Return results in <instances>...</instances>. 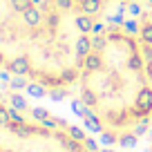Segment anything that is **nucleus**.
<instances>
[{"mask_svg":"<svg viewBox=\"0 0 152 152\" xmlns=\"http://www.w3.org/2000/svg\"><path fill=\"white\" fill-rule=\"evenodd\" d=\"M152 112V90L150 87H141L137 94V103H134V116L137 119H145Z\"/></svg>","mask_w":152,"mask_h":152,"instance_id":"obj_1","label":"nucleus"},{"mask_svg":"<svg viewBox=\"0 0 152 152\" xmlns=\"http://www.w3.org/2000/svg\"><path fill=\"white\" fill-rule=\"evenodd\" d=\"M7 69L14 76H27L29 72H31V65H29L27 56H16V58H11V61L7 63Z\"/></svg>","mask_w":152,"mask_h":152,"instance_id":"obj_2","label":"nucleus"},{"mask_svg":"<svg viewBox=\"0 0 152 152\" xmlns=\"http://www.w3.org/2000/svg\"><path fill=\"white\" fill-rule=\"evenodd\" d=\"M23 20H25L27 27L36 29V27H40V23H43V11L38 9L36 5H29L27 9L23 11Z\"/></svg>","mask_w":152,"mask_h":152,"instance_id":"obj_3","label":"nucleus"},{"mask_svg":"<svg viewBox=\"0 0 152 152\" xmlns=\"http://www.w3.org/2000/svg\"><path fill=\"white\" fill-rule=\"evenodd\" d=\"M101 67H103V58H101V54L99 52H92V54H87L85 58H83V69L90 74V72H99Z\"/></svg>","mask_w":152,"mask_h":152,"instance_id":"obj_4","label":"nucleus"},{"mask_svg":"<svg viewBox=\"0 0 152 152\" xmlns=\"http://www.w3.org/2000/svg\"><path fill=\"white\" fill-rule=\"evenodd\" d=\"M94 52V47H92V38L87 36V34H81V38H78V40H76V56L81 58H85L87 54H92Z\"/></svg>","mask_w":152,"mask_h":152,"instance_id":"obj_5","label":"nucleus"},{"mask_svg":"<svg viewBox=\"0 0 152 152\" xmlns=\"http://www.w3.org/2000/svg\"><path fill=\"white\" fill-rule=\"evenodd\" d=\"M7 128H9V132L11 134H16V137H20V139H29V137H34V134L38 132L36 128H31V125H27V123H9L7 125Z\"/></svg>","mask_w":152,"mask_h":152,"instance_id":"obj_6","label":"nucleus"},{"mask_svg":"<svg viewBox=\"0 0 152 152\" xmlns=\"http://www.w3.org/2000/svg\"><path fill=\"white\" fill-rule=\"evenodd\" d=\"M101 7H103V0H83V2H81V11L87 14V16L99 14Z\"/></svg>","mask_w":152,"mask_h":152,"instance_id":"obj_7","label":"nucleus"},{"mask_svg":"<svg viewBox=\"0 0 152 152\" xmlns=\"http://www.w3.org/2000/svg\"><path fill=\"white\" fill-rule=\"evenodd\" d=\"M128 67H130L132 72H141V69H145V58H143L139 52L130 54V58H128Z\"/></svg>","mask_w":152,"mask_h":152,"instance_id":"obj_8","label":"nucleus"},{"mask_svg":"<svg viewBox=\"0 0 152 152\" xmlns=\"http://www.w3.org/2000/svg\"><path fill=\"white\" fill-rule=\"evenodd\" d=\"M83 121H85V130H90V132H94V134H101V132H103V125H101V121L94 116V112H90Z\"/></svg>","mask_w":152,"mask_h":152,"instance_id":"obj_9","label":"nucleus"},{"mask_svg":"<svg viewBox=\"0 0 152 152\" xmlns=\"http://www.w3.org/2000/svg\"><path fill=\"white\" fill-rule=\"evenodd\" d=\"M76 27H78L81 34H90L92 29H94V23H92V18L87 14H81L78 18H76Z\"/></svg>","mask_w":152,"mask_h":152,"instance_id":"obj_10","label":"nucleus"},{"mask_svg":"<svg viewBox=\"0 0 152 152\" xmlns=\"http://www.w3.org/2000/svg\"><path fill=\"white\" fill-rule=\"evenodd\" d=\"M107 121L112 125H123L125 121H128V114H125V110H110L107 112Z\"/></svg>","mask_w":152,"mask_h":152,"instance_id":"obj_11","label":"nucleus"},{"mask_svg":"<svg viewBox=\"0 0 152 152\" xmlns=\"http://www.w3.org/2000/svg\"><path fill=\"white\" fill-rule=\"evenodd\" d=\"M137 141H139V137L134 132H128V134H121V137H119V145L121 148H134Z\"/></svg>","mask_w":152,"mask_h":152,"instance_id":"obj_12","label":"nucleus"},{"mask_svg":"<svg viewBox=\"0 0 152 152\" xmlns=\"http://www.w3.org/2000/svg\"><path fill=\"white\" fill-rule=\"evenodd\" d=\"M67 137L81 143V141H85V139H87V134L83 132V128H78V125H69V128H67Z\"/></svg>","mask_w":152,"mask_h":152,"instance_id":"obj_13","label":"nucleus"},{"mask_svg":"<svg viewBox=\"0 0 152 152\" xmlns=\"http://www.w3.org/2000/svg\"><path fill=\"white\" fill-rule=\"evenodd\" d=\"M27 92L34 96V99H43V96L47 94L45 85H40V83H29V85H27Z\"/></svg>","mask_w":152,"mask_h":152,"instance_id":"obj_14","label":"nucleus"},{"mask_svg":"<svg viewBox=\"0 0 152 152\" xmlns=\"http://www.w3.org/2000/svg\"><path fill=\"white\" fill-rule=\"evenodd\" d=\"M72 110H74V114L81 116V119H85L87 114H90V107H87L83 101H72Z\"/></svg>","mask_w":152,"mask_h":152,"instance_id":"obj_15","label":"nucleus"},{"mask_svg":"<svg viewBox=\"0 0 152 152\" xmlns=\"http://www.w3.org/2000/svg\"><path fill=\"white\" fill-rule=\"evenodd\" d=\"M139 36H141V43L143 45H152V23L143 25L141 31H139Z\"/></svg>","mask_w":152,"mask_h":152,"instance_id":"obj_16","label":"nucleus"},{"mask_svg":"<svg viewBox=\"0 0 152 152\" xmlns=\"http://www.w3.org/2000/svg\"><path fill=\"white\" fill-rule=\"evenodd\" d=\"M92 47H94V52H103L105 47H107V38H103V36H94L92 38Z\"/></svg>","mask_w":152,"mask_h":152,"instance_id":"obj_17","label":"nucleus"},{"mask_svg":"<svg viewBox=\"0 0 152 152\" xmlns=\"http://www.w3.org/2000/svg\"><path fill=\"white\" fill-rule=\"evenodd\" d=\"M81 101L87 105V107H94V105H96V94L92 90H85V92H83V96H81Z\"/></svg>","mask_w":152,"mask_h":152,"instance_id":"obj_18","label":"nucleus"},{"mask_svg":"<svg viewBox=\"0 0 152 152\" xmlns=\"http://www.w3.org/2000/svg\"><path fill=\"white\" fill-rule=\"evenodd\" d=\"M9 85H11V90H27V85H29V83L25 81L23 76H14V78L9 81Z\"/></svg>","mask_w":152,"mask_h":152,"instance_id":"obj_19","label":"nucleus"},{"mask_svg":"<svg viewBox=\"0 0 152 152\" xmlns=\"http://www.w3.org/2000/svg\"><path fill=\"white\" fill-rule=\"evenodd\" d=\"M61 81H63V83H74V81H76V69H74V67L63 69V72H61Z\"/></svg>","mask_w":152,"mask_h":152,"instance_id":"obj_20","label":"nucleus"},{"mask_svg":"<svg viewBox=\"0 0 152 152\" xmlns=\"http://www.w3.org/2000/svg\"><path fill=\"white\" fill-rule=\"evenodd\" d=\"M11 107H16V110H25V107H27V101H25L20 94H11Z\"/></svg>","mask_w":152,"mask_h":152,"instance_id":"obj_21","label":"nucleus"},{"mask_svg":"<svg viewBox=\"0 0 152 152\" xmlns=\"http://www.w3.org/2000/svg\"><path fill=\"white\" fill-rule=\"evenodd\" d=\"M31 116H34L36 121H40V123H43V121L49 116V112H47L45 107H34V110H31Z\"/></svg>","mask_w":152,"mask_h":152,"instance_id":"obj_22","label":"nucleus"},{"mask_svg":"<svg viewBox=\"0 0 152 152\" xmlns=\"http://www.w3.org/2000/svg\"><path fill=\"white\" fill-rule=\"evenodd\" d=\"M9 2H11V7H14L16 11H20V14H23L29 5H31V0H9Z\"/></svg>","mask_w":152,"mask_h":152,"instance_id":"obj_23","label":"nucleus"},{"mask_svg":"<svg viewBox=\"0 0 152 152\" xmlns=\"http://www.w3.org/2000/svg\"><path fill=\"white\" fill-rule=\"evenodd\" d=\"M54 5H56L58 11H69L74 7V0H54Z\"/></svg>","mask_w":152,"mask_h":152,"instance_id":"obj_24","label":"nucleus"},{"mask_svg":"<svg viewBox=\"0 0 152 152\" xmlns=\"http://www.w3.org/2000/svg\"><path fill=\"white\" fill-rule=\"evenodd\" d=\"M7 112H9V121H11V123H16V125H18V123H25V121H23V116H20V110L9 107Z\"/></svg>","mask_w":152,"mask_h":152,"instance_id":"obj_25","label":"nucleus"},{"mask_svg":"<svg viewBox=\"0 0 152 152\" xmlns=\"http://www.w3.org/2000/svg\"><path fill=\"white\" fill-rule=\"evenodd\" d=\"M123 27H125V31H128V34H132V36L141 31V27L137 25V20H125V23H123Z\"/></svg>","mask_w":152,"mask_h":152,"instance_id":"obj_26","label":"nucleus"},{"mask_svg":"<svg viewBox=\"0 0 152 152\" xmlns=\"http://www.w3.org/2000/svg\"><path fill=\"white\" fill-rule=\"evenodd\" d=\"M99 139H101V143H103V145H112V143H114V134H112V132H101Z\"/></svg>","mask_w":152,"mask_h":152,"instance_id":"obj_27","label":"nucleus"},{"mask_svg":"<svg viewBox=\"0 0 152 152\" xmlns=\"http://www.w3.org/2000/svg\"><path fill=\"white\" fill-rule=\"evenodd\" d=\"M145 132H148V116L143 119V123H137V128H134V134H137V137H143Z\"/></svg>","mask_w":152,"mask_h":152,"instance_id":"obj_28","label":"nucleus"},{"mask_svg":"<svg viewBox=\"0 0 152 152\" xmlns=\"http://www.w3.org/2000/svg\"><path fill=\"white\" fill-rule=\"evenodd\" d=\"M11 121H9V112H7V107H2L0 105V125L5 128V125H9Z\"/></svg>","mask_w":152,"mask_h":152,"instance_id":"obj_29","label":"nucleus"},{"mask_svg":"<svg viewBox=\"0 0 152 152\" xmlns=\"http://www.w3.org/2000/svg\"><path fill=\"white\" fill-rule=\"evenodd\" d=\"M141 56L145 58V63H152V45H143L141 47Z\"/></svg>","mask_w":152,"mask_h":152,"instance_id":"obj_30","label":"nucleus"},{"mask_svg":"<svg viewBox=\"0 0 152 152\" xmlns=\"http://www.w3.org/2000/svg\"><path fill=\"white\" fill-rule=\"evenodd\" d=\"M65 94H67L65 90H52V94H49V96H52V101H63V99H65Z\"/></svg>","mask_w":152,"mask_h":152,"instance_id":"obj_31","label":"nucleus"},{"mask_svg":"<svg viewBox=\"0 0 152 152\" xmlns=\"http://www.w3.org/2000/svg\"><path fill=\"white\" fill-rule=\"evenodd\" d=\"M43 125H45V128H47V130H56V125H58V121H54V119H52V116H47V119H45V121H43Z\"/></svg>","mask_w":152,"mask_h":152,"instance_id":"obj_32","label":"nucleus"},{"mask_svg":"<svg viewBox=\"0 0 152 152\" xmlns=\"http://www.w3.org/2000/svg\"><path fill=\"white\" fill-rule=\"evenodd\" d=\"M85 148H87V152H96L99 148H96V141H92V139H85Z\"/></svg>","mask_w":152,"mask_h":152,"instance_id":"obj_33","label":"nucleus"},{"mask_svg":"<svg viewBox=\"0 0 152 152\" xmlns=\"http://www.w3.org/2000/svg\"><path fill=\"white\" fill-rule=\"evenodd\" d=\"M128 9H130V14H132V16H139V14H141V7H139L137 2H132V5H130Z\"/></svg>","mask_w":152,"mask_h":152,"instance_id":"obj_34","label":"nucleus"},{"mask_svg":"<svg viewBox=\"0 0 152 152\" xmlns=\"http://www.w3.org/2000/svg\"><path fill=\"white\" fill-rule=\"evenodd\" d=\"M47 23H49V27H56V25H58V16L56 14H49V18H47Z\"/></svg>","mask_w":152,"mask_h":152,"instance_id":"obj_35","label":"nucleus"},{"mask_svg":"<svg viewBox=\"0 0 152 152\" xmlns=\"http://www.w3.org/2000/svg\"><path fill=\"white\" fill-rule=\"evenodd\" d=\"M145 74H148V78L152 81V63H145Z\"/></svg>","mask_w":152,"mask_h":152,"instance_id":"obj_36","label":"nucleus"},{"mask_svg":"<svg viewBox=\"0 0 152 152\" xmlns=\"http://www.w3.org/2000/svg\"><path fill=\"white\" fill-rule=\"evenodd\" d=\"M92 31H94V34H101V31H103V25H101V23H96V25H94V29H92Z\"/></svg>","mask_w":152,"mask_h":152,"instance_id":"obj_37","label":"nucleus"},{"mask_svg":"<svg viewBox=\"0 0 152 152\" xmlns=\"http://www.w3.org/2000/svg\"><path fill=\"white\" fill-rule=\"evenodd\" d=\"M2 65H5V54L0 52V67H2Z\"/></svg>","mask_w":152,"mask_h":152,"instance_id":"obj_38","label":"nucleus"},{"mask_svg":"<svg viewBox=\"0 0 152 152\" xmlns=\"http://www.w3.org/2000/svg\"><path fill=\"white\" fill-rule=\"evenodd\" d=\"M101 152H114V150H112V148H105V150H101Z\"/></svg>","mask_w":152,"mask_h":152,"instance_id":"obj_39","label":"nucleus"},{"mask_svg":"<svg viewBox=\"0 0 152 152\" xmlns=\"http://www.w3.org/2000/svg\"><path fill=\"white\" fill-rule=\"evenodd\" d=\"M38 2H40V0H31V5H38Z\"/></svg>","mask_w":152,"mask_h":152,"instance_id":"obj_40","label":"nucleus"},{"mask_svg":"<svg viewBox=\"0 0 152 152\" xmlns=\"http://www.w3.org/2000/svg\"><path fill=\"white\" fill-rule=\"evenodd\" d=\"M0 152H11V150H0Z\"/></svg>","mask_w":152,"mask_h":152,"instance_id":"obj_41","label":"nucleus"},{"mask_svg":"<svg viewBox=\"0 0 152 152\" xmlns=\"http://www.w3.org/2000/svg\"><path fill=\"white\" fill-rule=\"evenodd\" d=\"M148 2H150V5H152V0H148Z\"/></svg>","mask_w":152,"mask_h":152,"instance_id":"obj_42","label":"nucleus"}]
</instances>
